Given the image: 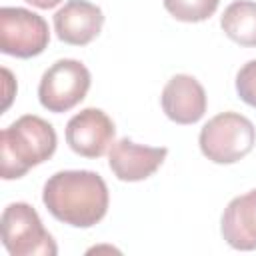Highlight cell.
Here are the masks:
<instances>
[{"label": "cell", "instance_id": "obj_3", "mask_svg": "<svg viewBox=\"0 0 256 256\" xmlns=\"http://www.w3.org/2000/svg\"><path fill=\"white\" fill-rule=\"evenodd\" d=\"M256 144L254 124L240 112H220L200 130V152L214 164H234L248 156Z\"/></svg>", "mask_w": 256, "mask_h": 256}, {"label": "cell", "instance_id": "obj_15", "mask_svg": "<svg viewBox=\"0 0 256 256\" xmlns=\"http://www.w3.org/2000/svg\"><path fill=\"white\" fill-rule=\"evenodd\" d=\"M2 78H4V104H2V112L8 110L14 94H16V80L12 76V72L8 68H2Z\"/></svg>", "mask_w": 256, "mask_h": 256}, {"label": "cell", "instance_id": "obj_12", "mask_svg": "<svg viewBox=\"0 0 256 256\" xmlns=\"http://www.w3.org/2000/svg\"><path fill=\"white\" fill-rule=\"evenodd\" d=\"M222 32L240 46H256V2L234 0L220 16Z\"/></svg>", "mask_w": 256, "mask_h": 256}, {"label": "cell", "instance_id": "obj_13", "mask_svg": "<svg viewBox=\"0 0 256 256\" xmlns=\"http://www.w3.org/2000/svg\"><path fill=\"white\" fill-rule=\"evenodd\" d=\"M166 12L180 22H204L218 10L220 0H162Z\"/></svg>", "mask_w": 256, "mask_h": 256}, {"label": "cell", "instance_id": "obj_10", "mask_svg": "<svg viewBox=\"0 0 256 256\" xmlns=\"http://www.w3.org/2000/svg\"><path fill=\"white\" fill-rule=\"evenodd\" d=\"M104 26V12L88 0H68L54 14V32L58 40L70 46H86L98 38Z\"/></svg>", "mask_w": 256, "mask_h": 256}, {"label": "cell", "instance_id": "obj_7", "mask_svg": "<svg viewBox=\"0 0 256 256\" xmlns=\"http://www.w3.org/2000/svg\"><path fill=\"white\" fill-rule=\"evenodd\" d=\"M116 126L100 108H84L66 124V142L72 152L84 158H100L114 144Z\"/></svg>", "mask_w": 256, "mask_h": 256}, {"label": "cell", "instance_id": "obj_6", "mask_svg": "<svg viewBox=\"0 0 256 256\" xmlns=\"http://www.w3.org/2000/svg\"><path fill=\"white\" fill-rule=\"evenodd\" d=\"M50 30L46 20L26 8H0V52L16 58H32L46 50Z\"/></svg>", "mask_w": 256, "mask_h": 256}, {"label": "cell", "instance_id": "obj_9", "mask_svg": "<svg viewBox=\"0 0 256 256\" xmlns=\"http://www.w3.org/2000/svg\"><path fill=\"white\" fill-rule=\"evenodd\" d=\"M164 114L176 124H196L206 114L208 98L204 86L190 74L172 76L160 96Z\"/></svg>", "mask_w": 256, "mask_h": 256}, {"label": "cell", "instance_id": "obj_14", "mask_svg": "<svg viewBox=\"0 0 256 256\" xmlns=\"http://www.w3.org/2000/svg\"><path fill=\"white\" fill-rule=\"evenodd\" d=\"M236 92L242 102L256 108V60L246 62L236 74Z\"/></svg>", "mask_w": 256, "mask_h": 256}, {"label": "cell", "instance_id": "obj_16", "mask_svg": "<svg viewBox=\"0 0 256 256\" xmlns=\"http://www.w3.org/2000/svg\"><path fill=\"white\" fill-rule=\"evenodd\" d=\"M24 2H28V4H32V6L40 8V10H50V8L58 6L62 0H24Z\"/></svg>", "mask_w": 256, "mask_h": 256}, {"label": "cell", "instance_id": "obj_1", "mask_svg": "<svg viewBox=\"0 0 256 256\" xmlns=\"http://www.w3.org/2000/svg\"><path fill=\"white\" fill-rule=\"evenodd\" d=\"M42 202L58 222L92 228L106 216L110 194L98 172L60 170L44 182Z\"/></svg>", "mask_w": 256, "mask_h": 256}, {"label": "cell", "instance_id": "obj_8", "mask_svg": "<svg viewBox=\"0 0 256 256\" xmlns=\"http://www.w3.org/2000/svg\"><path fill=\"white\" fill-rule=\"evenodd\" d=\"M168 148L144 146L130 138L116 140L108 150V166L122 182H140L150 178L166 160Z\"/></svg>", "mask_w": 256, "mask_h": 256}, {"label": "cell", "instance_id": "obj_5", "mask_svg": "<svg viewBox=\"0 0 256 256\" xmlns=\"http://www.w3.org/2000/svg\"><path fill=\"white\" fill-rule=\"evenodd\" d=\"M90 84V70L80 60L62 58L42 74L38 84V100L48 112L62 114L86 98Z\"/></svg>", "mask_w": 256, "mask_h": 256}, {"label": "cell", "instance_id": "obj_2", "mask_svg": "<svg viewBox=\"0 0 256 256\" xmlns=\"http://www.w3.org/2000/svg\"><path fill=\"white\" fill-rule=\"evenodd\" d=\"M58 136L54 126L36 116L24 114L0 134V176L2 180L22 178L34 166L44 164L56 152Z\"/></svg>", "mask_w": 256, "mask_h": 256}, {"label": "cell", "instance_id": "obj_4", "mask_svg": "<svg viewBox=\"0 0 256 256\" xmlns=\"http://www.w3.org/2000/svg\"><path fill=\"white\" fill-rule=\"evenodd\" d=\"M2 244L10 256H56L58 246L38 212L26 202H12L0 218Z\"/></svg>", "mask_w": 256, "mask_h": 256}, {"label": "cell", "instance_id": "obj_11", "mask_svg": "<svg viewBox=\"0 0 256 256\" xmlns=\"http://www.w3.org/2000/svg\"><path fill=\"white\" fill-rule=\"evenodd\" d=\"M220 234L234 250H256V188L228 202L220 218Z\"/></svg>", "mask_w": 256, "mask_h": 256}]
</instances>
